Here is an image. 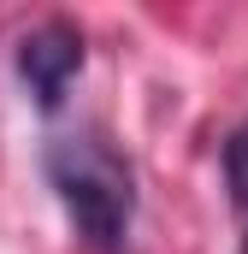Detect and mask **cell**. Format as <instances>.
Wrapping results in <instances>:
<instances>
[{
  "label": "cell",
  "mask_w": 248,
  "mask_h": 254,
  "mask_svg": "<svg viewBox=\"0 0 248 254\" xmlns=\"http://www.w3.org/2000/svg\"><path fill=\"white\" fill-rule=\"evenodd\" d=\"M42 172L60 195L71 231L95 254H119L130 225H136V172L101 130H65L48 136Z\"/></svg>",
  "instance_id": "6da1fadb"
},
{
  "label": "cell",
  "mask_w": 248,
  "mask_h": 254,
  "mask_svg": "<svg viewBox=\"0 0 248 254\" xmlns=\"http://www.w3.org/2000/svg\"><path fill=\"white\" fill-rule=\"evenodd\" d=\"M77 71H83V36H77V24H65V18L36 24V30L18 42V77H24V89H30V101H36L42 113H54L65 101V89L77 83Z\"/></svg>",
  "instance_id": "7a4b0ae2"
},
{
  "label": "cell",
  "mask_w": 248,
  "mask_h": 254,
  "mask_svg": "<svg viewBox=\"0 0 248 254\" xmlns=\"http://www.w3.org/2000/svg\"><path fill=\"white\" fill-rule=\"evenodd\" d=\"M225 184H231V201L248 207V125L231 130V142H225Z\"/></svg>",
  "instance_id": "3957f363"
}]
</instances>
